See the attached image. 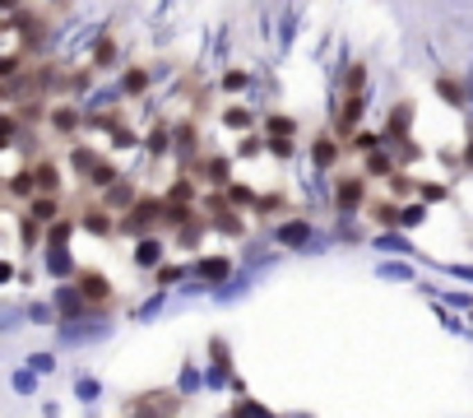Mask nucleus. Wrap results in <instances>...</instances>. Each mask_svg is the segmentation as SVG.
Returning <instances> with one entry per match:
<instances>
[{
	"mask_svg": "<svg viewBox=\"0 0 473 418\" xmlns=\"http://www.w3.org/2000/svg\"><path fill=\"white\" fill-rule=\"evenodd\" d=\"M436 89H441V98H445V103H464V89H459L455 79H441Z\"/></svg>",
	"mask_w": 473,
	"mask_h": 418,
	"instance_id": "1",
	"label": "nucleus"
}]
</instances>
